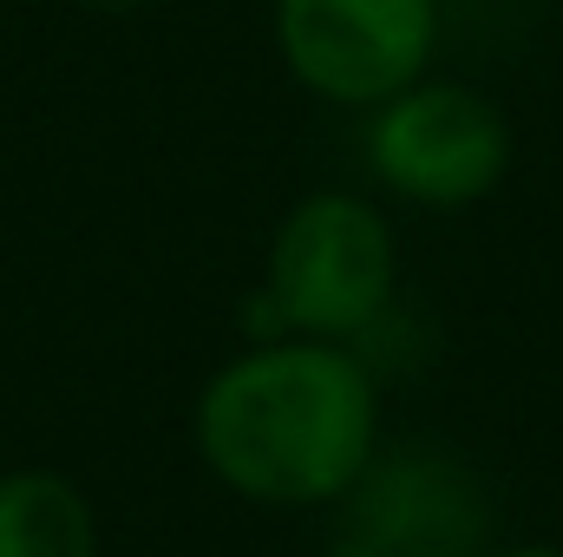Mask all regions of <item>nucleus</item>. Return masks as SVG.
Here are the masks:
<instances>
[{
    "label": "nucleus",
    "instance_id": "1",
    "mask_svg": "<svg viewBox=\"0 0 563 557\" xmlns=\"http://www.w3.org/2000/svg\"><path fill=\"white\" fill-rule=\"evenodd\" d=\"M387 401L361 348L250 335L190 401L197 466L256 512H328L380 452Z\"/></svg>",
    "mask_w": 563,
    "mask_h": 557
},
{
    "label": "nucleus",
    "instance_id": "2",
    "mask_svg": "<svg viewBox=\"0 0 563 557\" xmlns=\"http://www.w3.org/2000/svg\"><path fill=\"white\" fill-rule=\"evenodd\" d=\"M394 308H400L394 217L367 190L321 184L282 210L263 243L256 295L243 308V341L295 335V341H334L367 354V341L394 321Z\"/></svg>",
    "mask_w": 563,
    "mask_h": 557
},
{
    "label": "nucleus",
    "instance_id": "3",
    "mask_svg": "<svg viewBox=\"0 0 563 557\" xmlns=\"http://www.w3.org/2000/svg\"><path fill=\"white\" fill-rule=\"evenodd\" d=\"M361 164L387 204L459 217L505 190L518 164V125L485 86L426 73L361 112Z\"/></svg>",
    "mask_w": 563,
    "mask_h": 557
},
{
    "label": "nucleus",
    "instance_id": "4",
    "mask_svg": "<svg viewBox=\"0 0 563 557\" xmlns=\"http://www.w3.org/2000/svg\"><path fill=\"white\" fill-rule=\"evenodd\" d=\"M498 545L485 472L439 439H380L367 472L321 512L314 557H478Z\"/></svg>",
    "mask_w": 563,
    "mask_h": 557
},
{
    "label": "nucleus",
    "instance_id": "5",
    "mask_svg": "<svg viewBox=\"0 0 563 557\" xmlns=\"http://www.w3.org/2000/svg\"><path fill=\"white\" fill-rule=\"evenodd\" d=\"M445 0H269V46L282 73L334 106L374 112L439 66Z\"/></svg>",
    "mask_w": 563,
    "mask_h": 557
},
{
    "label": "nucleus",
    "instance_id": "6",
    "mask_svg": "<svg viewBox=\"0 0 563 557\" xmlns=\"http://www.w3.org/2000/svg\"><path fill=\"white\" fill-rule=\"evenodd\" d=\"M0 557H106L99 505L59 466L0 472Z\"/></svg>",
    "mask_w": 563,
    "mask_h": 557
},
{
    "label": "nucleus",
    "instance_id": "7",
    "mask_svg": "<svg viewBox=\"0 0 563 557\" xmlns=\"http://www.w3.org/2000/svg\"><path fill=\"white\" fill-rule=\"evenodd\" d=\"M478 557H563V545H551V538H518V545H485Z\"/></svg>",
    "mask_w": 563,
    "mask_h": 557
},
{
    "label": "nucleus",
    "instance_id": "8",
    "mask_svg": "<svg viewBox=\"0 0 563 557\" xmlns=\"http://www.w3.org/2000/svg\"><path fill=\"white\" fill-rule=\"evenodd\" d=\"M73 7H86V13H106V20H125V13L157 7V0H73Z\"/></svg>",
    "mask_w": 563,
    "mask_h": 557
}]
</instances>
